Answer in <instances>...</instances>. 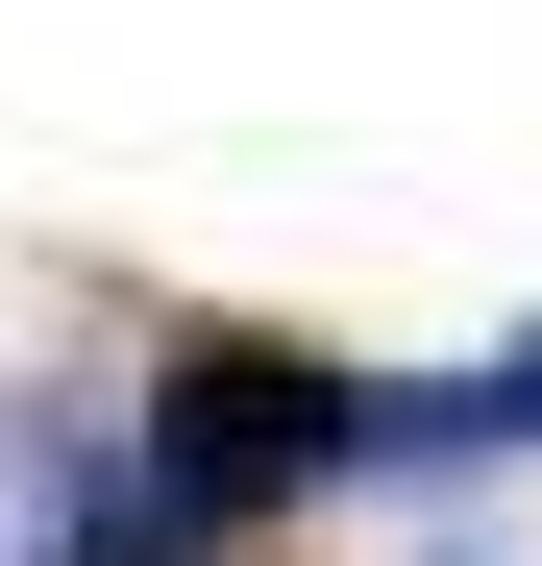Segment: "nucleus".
Returning <instances> with one entry per match:
<instances>
[{
    "instance_id": "f257e3e1",
    "label": "nucleus",
    "mask_w": 542,
    "mask_h": 566,
    "mask_svg": "<svg viewBox=\"0 0 542 566\" xmlns=\"http://www.w3.org/2000/svg\"><path fill=\"white\" fill-rule=\"evenodd\" d=\"M371 419H395V369H345V345H296V321H173L124 468H148L198 542H271L296 493H345V468H371Z\"/></svg>"
},
{
    "instance_id": "f03ea898",
    "label": "nucleus",
    "mask_w": 542,
    "mask_h": 566,
    "mask_svg": "<svg viewBox=\"0 0 542 566\" xmlns=\"http://www.w3.org/2000/svg\"><path fill=\"white\" fill-rule=\"evenodd\" d=\"M518 443H542V345H493L469 395H395L371 419V468H518Z\"/></svg>"
}]
</instances>
